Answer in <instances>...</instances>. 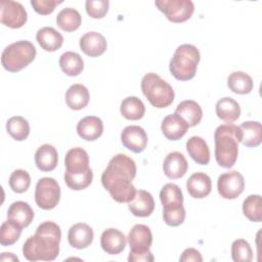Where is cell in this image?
Masks as SVG:
<instances>
[{
	"label": "cell",
	"instance_id": "obj_1",
	"mask_svg": "<svg viewBox=\"0 0 262 262\" xmlns=\"http://www.w3.org/2000/svg\"><path fill=\"white\" fill-rule=\"evenodd\" d=\"M136 176V164L125 154L111 159L101 175V183L118 203H129L136 194L132 180Z\"/></svg>",
	"mask_w": 262,
	"mask_h": 262
},
{
	"label": "cell",
	"instance_id": "obj_2",
	"mask_svg": "<svg viewBox=\"0 0 262 262\" xmlns=\"http://www.w3.org/2000/svg\"><path fill=\"white\" fill-rule=\"evenodd\" d=\"M61 230L52 221L41 223L34 235L30 236L23 246V255L29 261H52L59 253Z\"/></svg>",
	"mask_w": 262,
	"mask_h": 262
},
{
	"label": "cell",
	"instance_id": "obj_3",
	"mask_svg": "<svg viewBox=\"0 0 262 262\" xmlns=\"http://www.w3.org/2000/svg\"><path fill=\"white\" fill-rule=\"evenodd\" d=\"M66 171L63 179L69 188L81 190L88 187L93 179V172L89 167V157L82 147H73L64 158Z\"/></svg>",
	"mask_w": 262,
	"mask_h": 262
},
{
	"label": "cell",
	"instance_id": "obj_4",
	"mask_svg": "<svg viewBox=\"0 0 262 262\" xmlns=\"http://www.w3.org/2000/svg\"><path fill=\"white\" fill-rule=\"evenodd\" d=\"M214 141L217 164L222 168H231L238 156V142H241L238 126L234 124L218 126L214 133Z\"/></svg>",
	"mask_w": 262,
	"mask_h": 262
},
{
	"label": "cell",
	"instance_id": "obj_5",
	"mask_svg": "<svg viewBox=\"0 0 262 262\" xmlns=\"http://www.w3.org/2000/svg\"><path fill=\"white\" fill-rule=\"evenodd\" d=\"M200 58V51L194 45L182 44L176 48L170 60L169 70L179 81L191 80L195 76Z\"/></svg>",
	"mask_w": 262,
	"mask_h": 262
},
{
	"label": "cell",
	"instance_id": "obj_6",
	"mask_svg": "<svg viewBox=\"0 0 262 262\" xmlns=\"http://www.w3.org/2000/svg\"><path fill=\"white\" fill-rule=\"evenodd\" d=\"M141 90L149 103L158 108L169 106L175 97L172 86L155 73H148L142 78Z\"/></svg>",
	"mask_w": 262,
	"mask_h": 262
},
{
	"label": "cell",
	"instance_id": "obj_7",
	"mask_svg": "<svg viewBox=\"0 0 262 262\" xmlns=\"http://www.w3.org/2000/svg\"><path fill=\"white\" fill-rule=\"evenodd\" d=\"M36 53V48L30 41H16L5 47L1 55V63L6 71L16 73L29 66L35 59Z\"/></svg>",
	"mask_w": 262,
	"mask_h": 262
},
{
	"label": "cell",
	"instance_id": "obj_8",
	"mask_svg": "<svg viewBox=\"0 0 262 262\" xmlns=\"http://www.w3.org/2000/svg\"><path fill=\"white\" fill-rule=\"evenodd\" d=\"M60 200V187L57 181L51 177H43L38 180L35 188V202L43 210H51L57 206Z\"/></svg>",
	"mask_w": 262,
	"mask_h": 262
},
{
	"label": "cell",
	"instance_id": "obj_9",
	"mask_svg": "<svg viewBox=\"0 0 262 262\" xmlns=\"http://www.w3.org/2000/svg\"><path fill=\"white\" fill-rule=\"evenodd\" d=\"M155 4L172 23L186 21L194 11V5L190 0H157Z\"/></svg>",
	"mask_w": 262,
	"mask_h": 262
},
{
	"label": "cell",
	"instance_id": "obj_10",
	"mask_svg": "<svg viewBox=\"0 0 262 262\" xmlns=\"http://www.w3.org/2000/svg\"><path fill=\"white\" fill-rule=\"evenodd\" d=\"M28 18L25 7L16 1H0V21L11 29L21 28Z\"/></svg>",
	"mask_w": 262,
	"mask_h": 262
},
{
	"label": "cell",
	"instance_id": "obj_11",
	"mask_svg": "<svg viewBox=\"0 0 262 262\" xmlns=\"http://www.w3.org/2000/svg\"><path fill=\"white\" fill-rule=\"evenodd\" d=\"M245 188L244 176L237 171H229L221 174L217 180L219 194L226 200L236 199Z\"/></svg>",
	"mask_w": 262,
	"mask_h": 262
},
{
	"label": "cell",
	"instance_id": "obj_12",
	"mask_svg": "<svg viewBox=\"0 0 262 262\" xmlns=\"http://www.w3.org/2000/svg\"><path fill=\"white\" fill-rule=\"evenodd\" d=\"M121 141L127 149L139 154L146 147L147 134L140 126H127L121 133Z\"/></svg>",
	"mask_w": 262,
	"mask_h": 262
},
{
	"label": "cell",
	"instance_id": "obj_13",
	"mask_svg": "<svg viewBox=\"0 0 262 262\" xmlns=\"http://www.w3.org/2000/svg\"><path fill=\"white\" fill-rule=\"evenodd\" d=\"M188 169V163L185 157L179 151L169 152L163 163L165 175L170 179H179L185 175Z\"/></svg>",
	"mask_w": 262,
	"mask_h": 262
},
{
	"label": "cell",
	"instance_id": "obj_14",
	"mask_svg": "<svg viewBox=\"0 0 262 262\" xmlns=\"http://www.w3.org/2000/svg\"><path fill=\"white\" fill-rule=\"evenodd\" d=\"M94 233L92 228L86 223H76L69 229L68 241L75 249H85L93 242Z\"/></svg>",
	"mask_w": 262,
	"mask_h": 262
},
{
	"label": "cell",
	"instance_id": "obj_15",
	"mask_svg": "<svg viewBox=\"0 0 262 262\" xmlns=\"http://www.w3.org/2000/svg\"><path fill=\"white\" fill-rule=\"evenodd\" d=\"M130 250L147 251L152 244V233L148 226L144 224H135L127 236Z\"/></svg>",
	"mask_w": 262,
	"mask_h": 262
},
{
	"label": "cell",
	"instance_id": "obj_16",
	"mask_svg": "<svg viewBox=\"0 0 262 262\" xmlns=\"http://www.w3.org/2000/svg\"><path fill=\"white\" fill-rule=\"evenodd\" d=\"M126 236L124 233L116 228L105 229L100 236V246L102 250L110 255L120 254L125 250Z\"/></svg>",
	"mask_w": 262,
	"mask_h": 262
},
{
	"label": "cell",
	"instance_id": "obj_17",
	"mask_svg": "<svg viewBox=\"0 0 262 262\" xmlns=\"http://www.w3.org/2000/svg\"><path fill=\"white\" fill-rule=\"evenodd\" d=\"M80 48L81 50L90 57H96L104 53L106 50V40L105 38L97 32H88L80 38Z\"/></svg>",
	"mask_w": 262,
	"mask_h": 262
},
{
	"label": "cell",
	"instance_id": "obj_18",
	"mask_svg": "<svg viewBox=\"0 0 262 262\" xmlns=\"http://www.w3.org/2000/svg\"><path fill=\"white\" fill-rule=\"evenodd\" d=\"M103 132V123L100 118L95 116H87L81 119L77 124L78 135L86 141H94L98 139Z\"/></svg>",
	"mask_w": 262,
	"mask_h": 262
},
{
	"label": "cell",
	"instance_id": "obj_19",
	"mask_svg": "<svg viewBox=\"0 0 262 262\" xmlns=\"http://www.w3.org/2000/svg\"><path fill=\"white\" fill-rule=\"evenodd\" d=\"M128 208L136 217H148L155 210V201L150 192L139 189L128 203Z\"/></svg>",
	"mask_w": 262,
	"mask_h": 262
},
{
	"label": "cell",
	"instance_id": "obj_20",
	"mask_svg": "<svg viewBox=\"0 0 262 262\" xmlns=\"http://www.w3.org/2000/svg\"><path fill=\"white\" fill-rule=\"evenodd\" d=\"M189 126L177 114H171L164 118L161 129L164 136L169 140H178L187 132Z\"/></svg>",
	"mask_w": 262,
	"mask_h": 262
},
{
	"label": "cell",
	"instance_id": "obj_21",
	"mask_svg": "<svg viewBox=\"0 0 262 262\" xmlns=\"http://www.w3.org/2000/svg\"><path fill=\"white\" fill-rule=\"evenodd\" d=\"M186 189L193 199H204L212 190L211 178L203 172L193 173L186 181Z\"/></svg>",
	"mask_w": 262,
	"mask_h": 262
},
{
	"label": "cell",
	"instance_id": "obj_22",
	"mask_svg": "<svg viewBox=\"0 0 262 262\" xmlns=\"http://www.w3.org/2000/svg\"><path fill=\"white\" fill-rule=\"evenodd\" d=\"M58 162V154L56 148L51 144H43L36 150L35 163L39 170L49 172L55 169Z\"/></svg>",
	"mask_w": 262,
	"mask_h": 262
},
{
	"label": "cell",
	"instance_id": "obj_23",
	"mask_svg": "<svg viewBox=\"0 0 262 262\" xmlns=\"http://www.w3.org/2000/svg\"><path fill=\"white\" fill-rule=\"evenodd\" d=\"M36 39L41 48L49 52L56 51L63 43L62 35L52 27H44L38 30Z\"/></svg>",
	"mask_w": 262,
	"mask_h": 262
},
{
	"label": "cell",
	"instance_id": "obj_24",
	"mask_svg": "<svg viewBox=\"0 0 262 262\" xmlns=\"http://www.w3.org/2000/svg\"><path fill=\"white\" fill-rule=\"evenodd\" d=\"M241 142L247 147H256L262 141L261 124L258 121H247L238 126Z\"/></svg>",
	"mask_w": 262,
	"mask_h": 262
},
{
	"label": "cell",
	"instance_id": "obj_25",
	"mask_svg": "<svg viewBox=\"0 0 262 262\" xmlns=\"http://www.w3.org/2000/svg\"><path fill=\"white\" fill-rule=\"evenodd\" d=\"M7 218L19 224L23 228L28 227L34 219V211L31 206L23 201L12 203L7 211Z\"/></svg>",
	"mask_w": 262,
	"mask_h": 262
},
{
	"label": "cell",
	"instance_id": "obj_26",
	"mask_svg": "<svg viewBox=\"0 0 262 262\" xmlns=\"http://www.w3.org/2000/svg\"><path fill=\"white\" fill-rule=\"evenodd\" d=\"M186 150L191 159L200 165H207L210 162V149L204 138L191 136L186 141Z\"/></svg>",
	"mask_w": 262,
	"mask_h": 262
},
{
	"label": "cell",
	"instance_id": "obj_27",
	"mask_svg": "<svg viewBox=\"0 0 262 262\" xmlns=\"http://www.w3.org/2000/svg\"><path fill=\"white\" fill-rule=\"evenodd\" d=\"M217 117L227 124H232L241 116V106L231 97H223L219 99L215 106Z\"/></svg>",
	"mask_w": 262,
	"mask_h": 262
},
{
	"label": "cell",
	"instance_id": "obj_28",
	"mask_svg": "<svg viewBox=\"0 0 262 262\" xmlns=\"http://www.w3.org/2000/svg\"><path fill=\"white\" fill-rule=\"evenodd\" d=\"M175 114L180 116L189 127L196 126L203 118V110L201 105L194 100H183L181 101L176 110Z\"/></svg>",
	"mask_w": 262,
	"mask_h": 262
},
{
	"label": "cell",
	"instance_id": "obj_29",
	"mask_svg": "<svg viewBox=\"0 0 262 262\" xmlns=\"http://www.w3.org/2000/svg\"><path fill=\"white\" fill-rule=\"evenodd\" d=\"M89 91L82 84H73L66 92L67 105L74 111H80L89 102Z\"/></svg>",
	"mask_w": 262,
	"mask_h": 262
},
{
	"label": "cell",
	"instance_id": "obj_30",
	"mask_svg": "<svg viewBox=\"0 0 262 262\" xmlns=\"http://www.w3.org/2000/svg\"><path fill=\"white\" fill-rule=\"evenodd\" d=\"M59 67L66 75L75 77L82 73L84 69V61L79 53L67 51L59 57Z\"/></svg>",
	"mask_w": 262,
	"mask_h": 262
},
{
	"label": "cell",
	"instance_id": "obj_31",
	"mask_svg": "<svg viewBox=\"0 0 262 262\" xmlns=\"http://www.w3.org/2000/svg\"><path fill=\"white\" fill-rule=\"evenodd\" d=\"M120 112L125 119L136 121L144 116L145 106L138 97L128 96L122 100Z\"/></svg>",
	"mask_w": 262,
	"mask_h": 262
},
{
	"label": "cell",
	"instance_id": "obj_32",
	"mask_svg": "<svg viewBox=\"0 0 262 262\" xmlns=\"http://www.w3.org/2000/svg\"><path fill=\"white\" fill-rule=\"evenodd\" d=\"M82 23V16L75 8L67 7L61 9L56 16L57 26L64 32L76 31Z\"/></svg>",
	"mask_w": 262,
	"mask_h": 262
},
{
	"label": "cell",
	"instance_id": "obj_33",
	"mask_svg": "<svg viewBox=\"0 0 262 262\" xmlns=\"http://www.w3.org/2000/svg\"><path fill=\"white\" fill-rule=\"evenodd\" d=\"M227 86L236 94H248L253 89V80L247 73L236 71L228 76Z\"/></svg>",
	"mask_w": 262,
	"mask_h": 262
},
{
	"label": "cell",
	"instance_id": "obj_34",
	"mask_svg": "<svg viewBox=\"0 0 262 262\" xmlns=\"http://www.w3.org/2000/svg\"><path fill=\"white\" fill-rule=\"evenodd\" d=\"M6 130L13 139L23 141L27 139L30 134V124L25 118L14 116L9 118L6 122Z\"/></svg>",
	"mask_w": 262,
	"mask_h": 262
},
{
	"label": "cell",
	"instance_id": "obj_35",
	"mask_svg": "<svg viewBox=\"0 0 262 262\" xmlns=\"http://www.w3.org/2000/svg\"><path fill=\"white\" fill-rule=\"evenodd\" d=\"M163 219L169 226H179L185 219L183 203H173L163 206Z\"/></svg>",
	"mask_w": 262,
	"mask_h": 262
},
{
	"label": "cell",
	"instance_id": "obj_36",
	"mask_svg": "<svg viewBox=\"0 0 262 262\" xmlns=\"http://www.w3.org/2000/svg\"><path fill=\"white\" fill-rule=\"evenodd\" d=\"M243 213L252 222L262 220V200L260 194H251L243 202Z\"/></svg>",
	"mask_w": 262,
	"mask_h": 262
},
{
	"label": "cell",
	"instance_id": "obj_37",
	"mask_svg": "<svg viewBox=\"0 0 262 262\" xmlns=\"http://www.w3.org/2000/svg\"><path fill=\"white\" fill-rule=\"evenodd\" d=\"M23 227L13 220L7 219L0 228V244L4 247L13 245L20 236Z\"/></svg>",
	"mask_w": 262,
	"mask_h": 262
},
{
	"label": "cell",
	"instance_id": "obj_38",
	"mask_svg": "<svg viewBox=\"0 0 262 262\" xmlns=\"http://www.w3.org/2000/svg\"><path fill=\"white\" fill-rule=\"evenodd\" d=\"M231 258L235 262L252 261L253 251L250 244L244 238L235 239L231 245Z\"/></svg>",
	"mask_w": 262,
	"mask_h": 262
},
{
	"label": "cell",
	"instance_id": "obj_39",
	"mask_svg": "<svg viewBox=\"0 0 262 262\" xmlns=\"http://www.w3.org/2000/svg\"><path fill=\"white\" fill-rule=\"evenodd\" d=\"M9 186L16 193H23L27 191L31 184L30 174L23 169L14 170L9 177Z\"/></svg>",
	"mask_w": 262,
	"mask_h": 262
},
{
	"label": "cell",
	"instance_id": "obj_40",
	"mask_svg": "<svg viewBox=\"0 0 262 262\" xmlns=\"http://www.w3.org/2000/svg\"><path fill=\"white\" fill-rule=\"evenodd\" d=\"M160 200L163 206L173 203H183V194L177 184L167 183L160 191Z\"/></svg>",
	"mask_w": 262,
	"mask_h": 262
},
{
	"label": "cell",
	"instance_id": "obj_41",
	"mask_svg": "<svg viewBox=\"0 0 262 262\" xmlns=\"http://www.w3.org/2000/svg\"><path fill=\"white\" fill-rule=\"evenodd\" d=\"M107 0H87L85 2L86 12L92 18H102L108 11Z\"/></svg>",
	"mask_w": 262,
	"mask_h": 262
},
{
	"label": "cell",
	"instance_id": "obj_42",
	"mask_svg": "<svg viewBox=\"0 0 262 262\" xmlns=\"http://www.w3.org/2000/svg\"><path fill=\"white\" fill-rule=\"evenodd\" d=\"M62 1L56 0H31V5L34 10L42 15L50 14L54 11L55 7L60 4Z\"/></svg>",
	"mask_w": 262,
	"mask_h": 262
},
{
	"label": "cell",
	"instance_id": "obj_43",
	"mask_svg": "<svg viewBox=\"0 0 262 262\" xmlns=\"http://www.w3.org/2000/svg\"><path fill=\"white\" fill-rule=\"evenodd\" d=\"M129 262H152L154 256L152 253L147 251H132L130 250L129 256H128Z\"/></svg>",
	"mask_w": 262,
	"mask_h": 262
},
{
	"label": "cell",
	"instance_id": "obj_44",
	"mask_svg": "<svg viewBox=\"0 0 262 262\" xmlns=\"http://www.w3.org/2000/svg\"><path fill=\"white\" fill-rule=\"evenodd\" d=\"M179 261L181 262H202L203 261V257L201 255V253L193 248H187L183 251L182 255L179 258Z\"/></svg>",
	"mask_w": 262,
	"mask_h": 262
},
{
	"label": "cell",
	"instance_id": "obj_45",
	"mask_svg": "<svg viewBox=\"0 0 262 262\" xmlns=\"http://www.w3.org/2000/svg\"><path fill=\"white\" fill-rule=\"evenodd\" d=\"M1 261H16L18 262V258L16 256H14L12 253H2L1 257H0Z\"/></svg>",
	"mask_w": 262,
	"mask_h": 262
}]
</instances>
